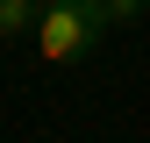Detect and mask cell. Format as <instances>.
I'll return each mask as SVG.
<instances>
[{
  "label": "cell",
  "mask_w": 150,
  "mask_h": 143,
  "mask_svg": "<svg viewBox=\"0 0 150 143\" xmlns=\"http://www.w3.org/2000/svg\"><path fill=\"white\" fill-rule=\"evenodd\" d=\"M115 29V14L100 7V0H57V7H43V22H36V57L43 64H71V57H86L100 36Z\"/></svg>",
  "instance_id": "1"
},
{
  "label": "cell",
  "mask_w": 150,
  "mask_h": 143,
  "mask_svg": "<svg viewBox=\"0 0 150 143\" xmlns=\"http://www.w3.org/2000/svg\"><path fill=\"white\" fill-rule=\"evenodd\" d=\"M36 22H43L36 0H0V36H36Z\"/></svg>",
  "instance_id": "2"
},
{
  "label": "cell",
  "mask_w": 150,
  "mask_h": 143,
  "mask_svg": "<svg viewBox=\"0 0 150 143\" xmlns=\"http://www.w3.org/2000/svg\"><path fill=\"white\" fill-rule=\"evenodd\" d=\"M100 7H107V14H115V22H136V14L150 7V0H100Z\"/></svg>",
  "instance_id": "3"
},
{
  "label": "cell",
  "mask_w": 150,
  "mask_h": 143,
  "mask_svg": "<svg viewBox=\"0 0 150 143\" xmlns=\"http://www.w3.org/2000/svg\"><path fill=\"white\" fill-rule=\"evenodd\" d=\"M36 7H57V0H36Z\"/></svg>",
  "instance_id": "4"
}]
</instances>
